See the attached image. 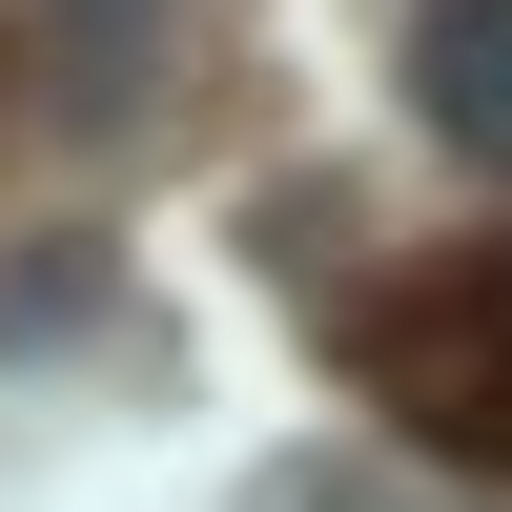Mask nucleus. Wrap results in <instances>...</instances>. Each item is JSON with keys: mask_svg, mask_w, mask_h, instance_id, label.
Returning a JSON list of instances; mask_svg holds the SVG:
<instances>
[{"mask_svg": "<svg viewBox=\"0 0 512 512\" xmlns=\"http://www.w3.org/2000/svg\"><path fill=\"white\" fill-rule=\"evenodd\" d=\"M369 410H390L410 451H451V472H512V246H451V267H410L390 308L349 328Z\"/></svg>", "mask_w": 512, "mask_h": 512, "instance_id": "nucleus-1", "label": "nucleus"}, {"mask_svg": "<svg viewBox=\"0 0 512 512\" xmlns=\"http://www.w3.org/2000/svg\"><path fill=\"white\" fill-rule=\"evenodd\" d=\"M41 103L82 123V144H144L164 123V62H185V0H41Z\"/></svg>", "mask_w": 512, "mask_h": 512, "instance_id": "nucleus-2", "label": "nucleus"}, {"mask_svg": "<svg viewBox=\"0 0 512 512\" xmlns=\"http://www.w3.org/2000/svg\"><path fill=\"white\" fill-rule=\"evenodd\" d=\"M410 82H431L451 144H492V164H512V0H431V21H410Z\"/></svg>", "mask_w": 512, "mask_h": 512, "instance_id": "nucleus-3", "label": "nucleus"}]
</instances>
